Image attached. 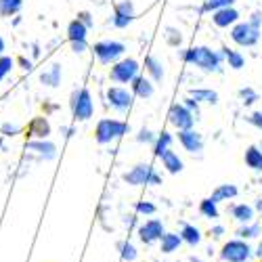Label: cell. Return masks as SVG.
<instances>
[{"instance_id":"6da1fadb","label":"cell","mask_w":262,"mask_h":262,"mask_svg":"<svg viewBox=\"0 0 262 262\" xmlns=\"http://www.w3.org/2000/svg\"><path fill=\"white\" fill-rule=\"evenodd\" d=\"M185 61L198 65L204 72H216L221 68V55L206 49V47H195V49H189L185 53Z\"/></svg>"},{"instance_id":"7a4b0ae2","label":"cell","mask_w":262,"mask_h":262,"mask_svg":"<svg viewBox=\"0 0 262 262\" xmlns=\"http://www.w3.org/2000/svg\"><path fill=\"white\" fill-rule=\"evenodd\" d=\"M231 38L237 42L239 47H254L258 38H260V15L256 13L252 21L248 24H239L233 28L231 32Z\"/></svg>"},{"instance_id":"3957f363","label":"cell","mask_w":262,"mask_h":262,"mask_svg":"<svg viewBox=\"0 0 262 262\" xmlns=\"http://www.w3.org/2000/svg\"><path fill=\"white\" fill-rule=\"evenodd\" d=\"M72 112H74V118L84 122L93 118V112H95V105H93V99H91V93L86 89H80L72 95Z\"/></svg>"},{"instance_id":"277c9868","label":"cell","mask_w":262,"mask_h":262,"mask_svg":"<svg viewBox=\"0 0 262 262\" xmlns=\"http://www.w3.org/2000/svg\"><path fill=\"white\" fill-rule=\"evenodd\" d=\"M124 181L128 185H160V177L154 172V168H151L149 164H139L135 166L130 172L124 174Z\"/></svg>"},{"instance_id":"5b68a950","label":"cell","mask_w":262,"mask_h":262,"mask_svg":"<svg viewBox=\"0 0 262 262\" xmlns=\"http://www.w3.org/2000/svg\"><path fill=\"white\" fill-rule=\"evenodd\" d=\"M124 122H120V120H101L99 122V126H97V130H95V139H97V143H101V145H105V143H112L114 139H118V137H122L124 135Z\"/></svg>"},{"instance_id":"8992f818","label":"cell","mask_w":262,"mask_h":262,"mask_svg":"<svg viewBox=\"0 0 262 262\" xmlns=\"http://www.w3.org/2000/svg\"><path fill=\"white\" fill-rule=\"evenodd\" d=\"M93 51H95V55L99 57V61H101L103 65H109V63H116V61L124 55L126 47L122 45V42L107 40V42H97Z\"/></svg>"},{"instance_id":"52a82bcc","label":"cell","mask_w":262,"mask_h":262,"mask_svg":"<svg viewBox=\"0 0 262 262\" xmlns=\"http://www.w3.org/2000/svg\"><path fill=\"white\" fill-rule=\"evenodd\" d=\"M250 254H252L250 246L244 244V242H239V239L225 244L223 250H221V258L225 262H246L250 258Z\"/></svg>"},{"instance_id":"ba28073f","label":"cell","mask_w":262,"mask_h":262,"mask_svg":"<svg viewBox=\"0 0 262 262\" xmlns=\"http://www.w3.org/2000/svg\"><path fill=\"white\" fill-rule=\"evenodd\" d=\"M137 74H139V63L135 59H124L112 68V80L120 82V84L133 82L137 78Z\"/></svg>"},{"instance_id":"9c48e42d","label":"cell","mask_w":262,"mask_h":262,"mask_svg":"<svg viewBox=\"0 0 262 262\" xmlns=\"http://www.w3.org/2000/svg\"><path fill=\"white\" fill-rule=\"evenodd\" d=\"M168 118H170V124L177 126L179 130H191L193 122H195V118L187 109V105H172Z\"/></svg>"},{"instance_id":"30bf717a","label":"cell","mask_w":262,"mask_h":262,"mask_svg":"<svg viewBox=\"0 0 262 262\" xmlns=\"http://www.w3.org/2000/svg\"><path fill=\"white\" fill-rule=\"evenodd\" d=\"M107 99H109V105L118 112H126V109L133 105V95H130L126 89H120V86H112L107 91Z\"/></svg>"},{"instance_id":"8fae6325","label":"cell","mask_w":262,"mask_h":262,"mask_svg":"<svg viewBox=\"0 0 262 262\" xmlns=\"http://www.w3.org/2000/svg\"><path fill=\"white\" fill-rule=\"evenodd\" d=\"M164 225L162 221H156V218H151V221H147L141 229H139V235H141V242L143 244H154L156 239H162L164 237Z\"/></svg>"},{"instance_id":"7c38bea8","label":"cell","mask_w":262,"mask_h":262,"mask_svg":"<svg viewBox=\"0 0 262 262\" xmlns=\"http://www.w3.org/2000/svg\"><path fill=\"white\" fill-rule=\"evenodd\" d=\"M179 141L181 145L189 151V154H202L204 149V141H202V135L195 133V130H179Z\"/></svg>"},{"instance_id":"4fadbf2b","label":"cell","mask_w":262,"mask_h":262,"mask_svg":"<svg viewBox=\"0 0 262 262\" xmlns=\"http://www.w3.org/2000/svg\"><path fill=\"white\" fill-rule=\"evenodd\" d=\"M133 19H135V9H133V3H130V0H124V3H120L116 7V17H114L116 28H126Z\"/></svg>"},{"instance_id":"5bb4252c","label":"cell","mask_w":262,"mask_h":262,"mask_svg":"<svg viewBox=\"0 0 262 262\" xmlns=\"http://www.w3.org/2000/svg\"><path fill=\"white\" fill-rule=\"evenodd\" d=\"M237 19H239V13H237L235 9H231V7H227V9H218V11L214 13V17H212V21H214L218 28H229V26L235 24Z\"/></svg>"},{"instance_id":"9a60e30c","label":"cell","mask_w":262,"mask_h":262,"mask_svg":"<svg viewBox=\"0 0 262 262\" xmlns=\"http://www.w3.org/2000/svg\"><path fill=\"white\" fill-rule=\"evenodd\" d=\"M160 160H162L164 168H166L170 174H179V172L183 170V160H181L177 154H174L172 149H168V151H166V154H164Z\"/></svg>"},{"instance_id":"2e32d148","label":"cell","mask_w":262,"mask_h":262,"mask_svg":"<svg viewBox=\"0 0 262 262\" xmlns=\"http://www.w3.org/2000/svg\"><path fill=\"white\" fill-rule=\"evenodd\" d=\"M133 89H135V95L141 97V99H149L154 95V84H151L147 78H135L133 80Z\"/></svg>"},{"instance_id":"e0dca14e","label":"cell","mask_w":262,"mask_h":262,"mask_svg":"<svg viewBox=\"0 0 262 262\" xmlns=\"http://www.w3.org/2000/svg\"><path fill=\"white\" fill-rule=\"evenodd\" d=\"M86 32H89V28H86L80 19H74L68 28V36L72 42H86Z\"/></svg>"},{"instance_id":"ac0fdd59","label":"cell","mask_w":262,"mask_h":262,"mask_svg":"<svg viewBox=\"0 0 262 262\" xmlns=\"http://www.w3.org/2000/svg\"><path fill=\"white\" fill-rule=\"evenodd\" d=\"M40 80H42V84H47V86H59V82H61V65L59 63H55V65H51V68L40 76Z\"/></svg>"},{"instance_id":"d6986e66","label":"cell","mask_w":262,"mask_h":262,"mask_svg":"<svg viewBox=\"0 0 262 262\" xmlns=\"http://www.w3.org/2000/svg\"><path fill=\"white\" fill-rule=\"evenodd\" d=\"M246 164L252 170L262 172V151L258 147H248V151H246Z\"/></svg>"},{"instance_id":"ffe728a7","label":"cell","mask_w":262,"mask_h":262,"mask_svg":"<svg viewBox=\"0 0 262 262\" xmlns=\"http://www.w3.org/2000/svg\"><path fill=\"white\" fill-rule=\"evenodd\" d=\"M30 149L38 151V154H40V156H45L47 160H53V158L57 156V147H55L53 143H42V141H34V143H30Z\"/></svg>"},{"instance_id":"44dd1931","label":"cell","mask_w":262,"mask_h":262,"mask_svg":"<svg viewBox=\"0 0 262 262\" xmlns=\"http://www.w3.org/2000/svg\"><path fill=\"white\" fill-rule=\"evenodd\" d=\"M181 239H183V242H187L189 246H198L202 242V233L195 229L193 225H185L183 231H181Z\"/></svg>"},{"instance_id":"7402d4cb","label":"cell","mask_w":262,"mask_h":262,"mask_svg":"<svg viewBox=\"0 0 262 262\" xmlns=\"http://www.w3.org/2000/svg\"><path fill=\"white\" fill-rule=\"evenodd\" d=\"M21 7H24V0H0V15L11 17V15L19 13Z\"/></svg>"},{"instance_id":"603a6c76","label":"cell","mask_w":262,"mask_h":262,"mask_svg":"<svg viewBox=\"0 0 262 262\" xmlns=\"http://www.w3.org/2000/svg\"><path fill=\"white\" fill-rule=\"evenodd\" d=\"M181 235H174V233H164V237H162V252L164 254H170V252H174L179 246H181Z\"/></svg>"},{"instance_id":"cb8c5ba5","label":"cell","mask_w":262,"mask_h":262,"mask_svg":"<svg viewBox=\"0 0 262 262\" xmlns=\"http://www.w3.org/2000/svg\"><path fill=\"white\" fill-rule=\"evenodd\" d=\"M237 195V187L233 185H221L214 193H212V202H223V200H229V198H235Z\"/></svg>"},{"instance_id":"d4e9b609","label":"cell","mask_w":262,"mask_h":262,"mask_svg":"<svg viewBox=\"0 0 262 262\" xmlns=\"http://www.w3.org/2000/svg\"><path fill=\"white\" fill-rule=\"evenodd\" d=\"M233 218L235 221H239V223H250L252 218H254V210L250 208V206H246V204H242V206H235L233 208Z\"/></svg>"},{"instance_id":"484cf974","label":"cell","mask_w":262,"mask_h":262,"mask_svg":"<svg viewBox=\"0 0 262 262\" xmlns=\"http://www.w3.org/2000/svg\"><path fill=\"white\" fill-rule=\"evenodd\" d=\"M147 72L154 76L156 82H162V80H164V68H162V63H160L158 59H154V57L147 59Z\"/></svg>"},{"instance_id":"4316f807","label":"cell","mask_w":262,"mask_h":262,"mask_svg":"<svg viewBox=\"0 0 262 262\" xmlns=\"http://www.w3.org/2000/svg\"><path fill=\"white\" fill-rule=\"evenodd\" d=\"M170 143H172V137L168 135V133H162V137L156 141V147H154V154L158 156V158H162L166 151L170 149Z\"/></svg>"},{"instance_id":"83f0119b","label":"cell","mask_w":262,"mask_h":262,"mask_svg":"<svg viewBox=\"0 0 262 262\" xmlns=\"http://www.w3.org/2000/svg\"><path fill=\"white\" fill-rule=\"evenodd\" d=\"M49 133H51L49 122L45 118H36L34 124H32V135H36V137H49Z\"/></svg>"},{"instance_id":"f1b7e54d","label":"cell","mask_w":262,"mask_h":262,"mask_svg":"<svg viewBox=\"0 0 262 262\" xmlns=\"http://www.w3.org/2000/svg\"><path fill=\"white\" fill-rule=\"evenodd\" d=\"M225 51V57H227V61H229V65H231V68L233 70H242L244 68V57L242 55H239L237 51H229V49H223Z\"/></svg>"},{"instance_id":"f546056e","label":"cell","mask_w":262,"mask_h":262,"mask_svg":"<svg viewBox=\"0 0 262 262\" xmlns=\"http://www.w3.org/2000/svg\"><path fill=\"white\" fill-rule=\"evenodd\" d=\"M200 212L204 216H208V218H218V208H216V202H212V198L210 200H204L200 204Z\"/></svg>"},{"instance_id":"4dcf8cb0","label":"cell","mask_w":262,"mask_h":262,"mask_svg":"<svg viewBox=\"0 0 262 262\" xmlns=\"http://www.w3.org/2000/svg\"><path fill=\"white\" fill-rule=\"evenodd\" d=\"M235 3V0H206V5L204 9L206 11H218V9H227Z\"/></svg>"},{"instance_id":"1f68e13d","label":"cell","mask_w":262,"mask_h":262,"mask_svg":"<svg viewBox=\"0 0 262 262\" xmlns=\"http://www.w3.org/2000/svg\"><path fill=\"white\" fill-rule=\"evenodd\" d=\"M191 97H195V101H206V103H216V93L212 91H191Z\"/></svg>"},{"instance_id":"d6a6232c","label":"cell","mask_w":262,"mask_h":262,"mask_svg":"<svg viewBox=\"0 0 262 262\" xmlns=\"http://www.w3.org/2000/svg\"><path fill=\"white\" fill-rule=\"evenodd\" d=\"M13 65H15V61L11 57H0V82H3L5 76L13 70Z\"/></svg>"},{"instance_id":"836d02e7","label":"cell","mask_w":262,"mask_h":262,"mask_svg":"<svg viewBox=\"0 0 262 262\" xmlns=\"http://www.w3.org/2000/svg\"><path fill=\"white\" fill-rule=\"evenodd\" d=\"M237 235H239V237H244V239L258 237V235H260V225H248V227H244V229H239Z\"/></svg>"},{"instance_id":"e575fe53","label":"cell","mask_w":262,"mask_h":262,"mask_svg":"<svg viewBox=\"0 0 262 262\" xmlns=\"http://www.w3.org/2000/svg\"><path fill=\"white\" fill-rule=\"evenodd\" d=\"M122 258L128 260V262H133V260L137 258V250L130 246V244H124V246H122Z\"/></svg>"},{"instance_id":"d590c367","label":"cell","mask_w":262,"mask_h":262,"mask_svg":"<svg viewBox=\"0 0 262 262\" xmlns=\"http://www.w3.org/2000/svg\"><path fill=\"white\" fill-rule=\"evenodd\" d=\"M137 212H139V214H156V206L149 204V202H141V204L137 206Z\"/></svg>"},{"instance_id":"8d00e7d4","label":"cell","mask_w":262,"mask_h":262,"mask_svg":"<svg viewBox=\"0 0 262 262\" xmlns=\"http://www.w3.org/2000/svg\"><path fill=\"white\" fill-rule=\"evenodd\" d=\"M137 141H141V143H151V141H154V135H151L147 128H143L141 133H139V137H137Z\"/></svg>"},{"instance_id":"74e56055","label":"cell","mask_w":262,"mask_h":262,"mask_svg":"<svg viewBox=\"0 0 262 262\" xmlns=\"http://www.w3.org/2000/svg\"><path fill=\"white\" fill-rule=\"evenodd\" d=\"M78 19L82 21V24H84L86 28H91V26H93V19H91V15H89V13H80V15H78Z\"/></svg>"},{"instance_id":"f35d334b","label":"cell","mask_w":262,"mask_h":262,"mask_svg":"<svg viewBox=\"0 0 262 262\" xmlns=\"http://www.w3.org/2000/svg\"><path fill=\"white\" fill-rule=\"evenodd\" d=\"M72 49H74V53H84L86 51V42H72Z\"/></svg>"},{"instance_id":"ab89813d","label":"cell","mask_w":262,"mask_h":262,"mask_svg":"<svg viewBox=\"0 0 262 262\" xmlns=\"http://www.w3.org/2000/svg\"><path fill=\"white\" fill-rule=\"evenodd\" d=\"M250 122H252V124H256L258 128H262V112H258V114H254V116L250 118Z\"/></svg>"},{"instance_id":"60d3db41","label":"cell","mask_w":262,"mask_h":262,"mask_svg":"<svg viewBox=\"0 0 262 262\" xmlns=\"http://www.w3.org/2000/svg\"><path fill=\"white\" fill-rule=\"evenodd\" d=\"M242 97H244V99H248L246 103H254V99H256V95H254L252 91H242Z\"/></svg>"},{"instance_id":"b9f144b4","label":"cell","mask_w":262,"mask_h":262,"mask_svg":"<svg viewBox=\"0 0 262 262\" xmlns=\"http://www.w3.org/2000/svg\"><path fill=\"white\" fill-rule=\"evenodd\" d=\"M3 130H5V135H9V137H11L13 133H17L19 128H17V126H11V124H5V126H3Z\"/></svg>"},{"instance_id":"7bdbcfd3","label":"cell","mask_w":262,"mask_h":262,"mask_svg":"<svg viewBox=\"0 0 262 262\" xmlns=\"http://www.w3.org/2000/svg\"><path fill=\"white\" fill-rule=\"evenodd\" d=\"M212 233H214V235H216V237H218V235H221V233H223V227H216V229H214V231H212Z\"/></svg>"},{"instance_id":"ee69618b","label":"cell","mask_w":262,"mask_h":262,"mask_svg":"<svg viewBox=\"0 0 262 262\" xmlns=\"http://www.w3.org/2000/svg\"><path fill=\"white\" fill-rule=\"evenodd\" d=\"M3 51H5V40H3V36H0V55H3Z\"/></svg>"},{"instance_id":"f6af8a7d","label":"cell","mask_w":262,"mask_h":262,"mask_svg":"<svg viewBox=\"0 0 262 262\" xmlns=\"http://www.w3.org/2000/svg\"><path fill=\"white\" fill-rule=\"evenodd\" d=\"M256 254H258V256L262 258V242H260V246H258V252H256Z\"/></svg>"}]
</instances>
